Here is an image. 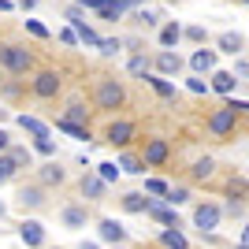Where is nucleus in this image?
Wrapping results in <instances>:
<instances>
[{
	"mask_svg": "<svg viewBox=\"0 0 249 249\" xmlns=\"http://www.w3.org/2000/svg\"><path fill=\"white\" fill-rule=\"evenodd\" d=\"M0 67L8 74H26L34 67V56H30V49H22V45H0Z\"/></svg>",
	"mask_w": 249,
	"mask_h": 249,
	"instance_id": "1",
	"label": "nucleus"
},
{
	"mask_svg": "<svg viewBox=\"0 0 249 249\" xmlns=\"http://www.w3.org/2000/svg\"><path fill=\"white\" fill-rule=\"evenodd\" d=\"M238 119H242V115L234 112V108H227V104H223V108H216V112L208 115V134L223 142V138H231V134H234Z\"/></svg>",
	"mask_w": 249,
	"mask_h": 249,
	"instance_id": "2",
	"label": "nucleus"
},
{
	"mask_svg": "<svg viewBox=\"0 0 249 249\" xmlns=\"http://www.w3.org/2000/svg\"><path fill=\"white\" fill-rule=\"evenodd\" d=\"M123 104H126V89L115 78H101L97 82V108L112 112V108H123Z\"/></svg>",
	"mask_w": 249,
	"mask_h": 249,
	"instance_id": "3",
	"label": "nucleus"
},
{
	"mask_svg": "<svg viewBox=\"0 0 249 249\" xmlns=\"http://www.w3.org/2000/svg\"><path fill=\"white\" fill-rule=\"evenodd\" d=\"M30 89H34V97H41V101H52V97L63 89L60 71H37V74H34V82H30Z\"/></svg>",
	"mask_w": 249,
	"mask_h": 249,
	"instance_id": "4",
	"label": "nucleus"
},
{
	"mask_svg": "<svg viewBox=\"0 0 249 249\" xmlns=\"http://www.w3.org/2000/svg\"><path fill=\"white\" fill-rule=\"evenodd\" d=\"M219 219H223V208L212 205V201H205V205L194 208V227H197L201 234H212V231L219 227Z\"/></svg>",
	"mask_w": 249,
	"mask_h": 249,
	"instance_id": "5",
	"label": "nucleus"
},
{
	"mask_svg": "<svg viewBox=\"0 0 249 249\" xmlns=\"http://www.w3.org/2000/svg\"><path fill=\"white\" fill-rule=\"evenodd\" d=\"M171 160V145H167V138H149L145 149H142V164L145 167H164Z\"/></svg>",
	"mask_w": 249,
	"mask_h": 249,
	"instance_id": "6",
	"label": "nucleus"
},
{
	"mask_svg": "<svg viewBox=\"0 0 249 249\" xmlns=\"http://www.w3.org/2000/svg\"><path fill=\"white\" fill-rule=\"evenodd\" d=\"M153 67H156V74H160V78H175V74H182V67H186V63H182V56H178V52L160 49V52H156V60H153Z\"/></svg>",
	"mask_w": 249,
	"mask_h": 249,
	"instance_id": "7",
	"label": "nucleus"
},
{
	"mask_svg": "<svg viewBox=\"0 0 249 249\" xmlns=\"http://www.w3.org/2000/svg\"><path fill=\"white\" fill-rule=\"evenodd\" d=\"M134 134H138V126L130 123V119H115V123L108 126V134H104V142H112L115 149H126Z\"/></svg>",
	"mask_w": 249,
	"mask_h": 249,
	"instance_id": "8",
	"label": "nucleus"
},
{
	"mask_svg": "<svg viewBox=\"0 0 249 249\" xmlns=\"http://www.w3.org/2000/svg\"><path fill=\"white\" fill-rule=\"evenodd\" d=\"M97 238L108 242V246H123L126 242V227L119 223V219H101V223H97Z\"/></svg>",
	"mask_w": 249,
	"mask_h": 249,
	"instance_id": "9",
	"label": "nucleus"
},
{
	"mask_svg": "<svg viewBox=\"0 0 249 249\" xmlns=\"http://www.w3.org/2000/svg\"><path fill=\"white\" fill-rule=\"evenodd\" d=\"M190 71L197 74V78L212 74V71H216V52H212V49H194V56H190Z\"/></svg>",
	"mask_w": 249,
	"mask_h": 249,
	"instance_id": "10",
	"label": "nucleus"
},
{
	"mask_svg": "<svg viewBox=\"0 0 249 249\" xmlns=\"http://www.w3.org/2000/svg\"><path fill=\"white\" fill-rule=\"evenodd\" d=\"M145 216L156 219V223H164V227H182L178 216H175V208H167L164 201H153V197H149V205H145Z\"/></svg>",
	"mask_w": 249,
	"mask_h": 249,
	"instance_id": "11",
	"label": "nucleus"
},
{
	"mask_svg": "<svg viewBox=\"0 0 249 249\" xmlns=\"http://www.w3.org/2000/svg\"><path fill=\"white\" fill-rule=\"evenodd\" d=\"M19 238H22V246H26V249H41L45 246V227L37 223V219H22Z\"/></svg>",
	"mask_w": 249,
	"mask_h": 249,
	"instance_id": "12",
	"label": "nucleus"
},
{
	"mask_svg": "<svg viewBox=\"0 0 249 249\" xmlns=\"http://www.w3.org/2000/svg\"><path fill=\"white\" fill-rule=\"evenodd\" d=\"M60 223L67 231H78V227H86V223H89V212H86V205H67L60 212Z\"/></svg>",
	"mask_w": 249,
	"mask_h": 249,
	"instance_id": "13",
	"label": "nucleus"
},
{
	"mask_svg": "<svg viewBox=\"0 0 249 249\" xmlns=\"http://www.w3.org/2000/svg\"><path fill=\"white\" fill-rule=\"evenodd\" d=\"M160 246L164 249H190V242L182 234V227H164L160 231Z\"/></svg>",
	"mask_w": 249,
	"mask_h": 249,
	"instance_id": "14",
	"label": "nucleus"
},
{
	"mask_svg": "<svg viewBox=\"0 0 249 249\" xmlns=\"http://www.w3.org/2000/svg\"><path fill=\"white\" fill-rule=\"evenodd\" d=\"M126 71H130V78H145V74H153V60H149L145 52H134L126 60Z\"/></svg>",
	"mask_w": 249,
	"mask_h": 249,
	"instance_id": "15",
	"label": "nucleus"
},
{
	"mask_svg": "<svg viewBox=\"0 0 249 249\" xmlns=\"http://www.w3.org/2000/svg\"><path fill=\"white\" fill-rule=\"evenodd\" d=\"M178 41H182V26H178L175 19L164 22V26H160V49H171V52H175Z\"/></svg>",
	"mask_w": 249,
	"mask_h": 249,
	"instance_id": "16",
	"label": "nucleus"
},
{
	"mask_svg": "<svg viewBox=\"0 0 249 249\" xmlns=\"http://www.w3.org/2000/svg\"><path fill=\"white\" fill-rule=\"evenodd\" d=\"M234 86H238V78L231 71H212V82H208V89H216V93H234Z\"/></svg>",
	"mask_w": 249,
	"mask_h": 249,
	"instance_id": "17",
	"label": "nucleus"
},
{
	"mask_svg": "<svg viewBox=\"0 0 249 249\" xmlns=\"http://www.w3.org/2000/svg\"><path fill=\"white\" fill-rule=\"evenodd\" d=\"M119 205H123V212L126 216H145V205H149V197L145 194H123V201H119Z\"/></svg>",
	"mask_w": 249,
	"mask_h": 249,
	"instance_id": "18",
	"label": "nucleus"
},
{
	"mask_svg": "<svg viewBox=\"0 0 249 249\" xmlns=\"http://www.w3.org/2000/svg\"><path fill=\"white\" fill-rule=\"evenodd\" d=\"M15 197H19L22 208H41V205H45V190H41V186H22Z\"/></svg>",
	"mask_w": 249,
	"mask_h": 249,
	"instance_id": "19",
	"label": "nucleus"
},
{
	"mask_svg": "<svg viewBox=\"0 0 249 249\" xmlns=\"http://www.w3.org/2000/svg\"><path fill=\"white\" fill-rule=\"evenodd\" d=\"M104 190L108 186H104L97 175H82V197L86 201H104Z\"/></svg>",
	"mask_w": 249,
	"mask_h": 249,
	"instance_id": "20",
	"label": "nucleus"
},
{
	"mask_svg": "<svg viewBox=\"0 0 249 249\" xmlns=\"http://www.w3.org/2000/svg\"><path fill=\"white\" fill-rule=\"evenodd\" d=\"M219 52H227V56H246V37H242V34H223V37H219Z\"/></svg>",
	"mask_w": 249,
	"mask_h": 249,
	"instance_id": "21",
	"label": "nucleus"
},
{
	"mask_svg": "<svg viewBox=\"0 0 249 249\" xmlns=\"http://www.w3.org/2000/svg\"><path fill=\"white\" fill-rule=\"evenodd\" d=\"M60 119H63V123H74V126H86V123H89V108L74 101V104H67V112H63Z\"/></svg>",
	"mask_w": 249,
	"mask_h": 249,
	"instance_id": "22",
	"label": "nucleus"
},
{
	"mask_svg": "<svg viewBox=\"0 0 249 249\" xmlns=\"http://www.w3.org/2000/svg\"><path fill=\"white\" fill-rule=\"evenodd\" d=\"M115 167L126 171V175H145V164H142V156H134V153H123L115 160Z\"/></svg>",
	"mask_w": 249,
	"mask_h": 249,
	"instance_id": "23",
	"label": "nucleus"
},
{
	"mask_svg": "<svg viewBox=\"0 0 249 249\" xmlns=\"http://www.w3.org/2000/svg\"><path fill=\"white\" fill-rule=\"evenodd\" d=\"M15 123H19L22 130H26V134H34V138H41V134H49V123H41V119H37V115H26V112H22L19 119H15Z\"/></svg>",
	"mask_w": 249,
	"mask_h": 249,
	"instance_id": "24",
	"label": "nucleus"
},
{
	"mask_svg": "<svg viewBox=\"0 0 249 249\" xmlns=\"http://www.w3.org/2000/svg\"><path fill=\"white\" fill-rule=\"evenodd\" d=\"M142 82L153 86V93H156V97H175V82H167V78H160V74H145Z\"/></svg>",
	"mask_w": 249,
	"mask_h": 249,
	"instance_id": "25",
	"label": "nucleus"
},
{
	"mask_svg": "<svg viewBox=\"0 0 249 249\" xmlns=\"http://www.w3.org/2000/svg\"><path fill=\"white\" fill-rule=\"evenodd\" d=\"M37 178H41L45 186H60L67 175H63V167H60V164H45L41 171H37Z\"/></svg>",
	"mask_w": 249,
	"mask_h": 249,
	"instance_id": "26",
	"label": "nucleus"
},
{
	"mask_svg": "<svg viewBox=\"0 0 249 249\" xmlns=\"http://www.w3.org/2000/svg\"><path fill=\"white\" fill-rule=\"evenodd\" d=\"M186 201H190V186H167V194H164V205L167 208L186 205Z\"/></svg>",
	"mask_w": 249,
	"mask_h": 249,
	"instance_id": "27",
	"label": "nucleus"
},
{
	"mask_svg": "<svg viewBox=\"0 0 249 249\" xmlns=\"http://www.w3.org/2000/svg\"><path fill=\"white\" fill-rule=\"evenodd\" d=\"M8 156H11V164L19 167V171L34 164V153H30V149H22V145H8Z\"/></svg>",
	"mask_w": 249,
	"mask_h": 249,
	"instance_id": "28",
	"label": "nucleus"
},
{
	"mask_svg": "<svg viewBox=\"0 0 249 249\" xmlns=\"http://www.w3.org/2000/svg\"><path fill=\"white\" fill-rule=\"evenodd\" d=\"M56 130H63V134L74 138V142H86V138H89V126H74V123H63V119H56Z\"/></svg>",
	"mask_w": 249,
	"mask_h": 249,
	"instance_id": "29",
	"label": "nucleus"
},
{
	"mask_svg": "<svg viewBox=\"0 0 249 249\" xmlns=\"http://www.w3.org/2000/svg\"><path fill=\"white\" fill-rule=\"evenodd\" d=\"M190 171H194V178H212V175H216V160H212V156H201Z\"/></svg>",
	"mask_w": 249,
	"mask_h": 249,
	"instance_id": "30",
	"label": "nucleus"
},
{
	"mask_svg": "<svg viewBox=\"0 0 249 249\" xmlns=\"http://www.w3.org/2000/svg\"><path fill=\"white\" fill-rule=\"evenodd\" d=\"M119 175H123V171L115 167V160H104V164H97V178H101L104 186H108V182H115Z\"/></svg>",
	"mask_w": 249,
	"mask_h": 249,
	"instance_id": "31",
	"label": "nucleus"
},
{
	"mask_svg": "<svg viewBox=\"0 0 249 249\" xmlns=\"http://www.w3.org/2000/svg\"><path fill=\"white\" fill-rule=\"evenodd\" d=\"M97 49H101V56H119V52H123V41H119V37H101Z\"/></svg>",
	"mask_w": 249,
	"mask_h": 249,
	"instance_id": "32",
	"label": "nucleus"
},
{
	"mask_svg": "<svg viewBox=\"0 0 249 249\" xmlns=\"http://www.w3.org/2000/svg\"><path fill=\"white\" fill-rule=\"evenodd\" d=\"M15 175H19V167L11 164V156H8V153H0V182H11Z\"/></svg>",
	"mask_w": 249,
	"mask_h": 249,
	"instance_id": "33",
	"label": "nucleus"
},
{
	"mask_svg": "<svg viewBox=\"0 0 249 249\" xmlns=\"http://www.w3.org/2000/svg\"><path fill=\"white\" fill-rule=\"evenodd\" d=\"M145 194H153V201H164L167 182H164V178H145Z\"/></svg>",
	"mask_w": 249,
	"mask_h": 249,
	"instance_id": "34",
	"label": "nucleus"
},
{
	"mask_svg": "<svg viewBox=\"0 0 249 249\" xmlns=\"http://www.w3.org/2000/svg\"><path fill=\"white\" fill-rule=\"evenodd\" d=\"M34 153H41V156H56V142H52L49 134L34 138Z\"/></svg>",
	"mask_w": 249,
	"mask_h": 249,
	"instance_id": "35",
	"label": "nucleus"
},
{
	"mask_svg": "<svg viewBox=\"0 0 249 249\" xmlns=\"http://www.w3.org/2000/svg\"><path fill=\"white\" fill-rule=\"evenodd\" d=\"M182 37H186V41H194V45H205L208 30H205V26H182Z\"/></svg>",
	"mask_w": 249,
	"mask_h": 249,
	"instance_id": "36",
	"label": "nucleus"
},
{
	"mask_svg": "<svg viewBox=\"0 0 249 249\" xmlns=\"http://www.w3.org/2000/svg\"><path fill=\"white\" fill-rule=\"evenodd\" d=\"M227 216H234V219L246 216V197H231L227 201Z\"/></svg>",
	"mask_w": 249,
	"mask_h": 249,
	"instance_id": "37",
	"label": "nucleus"
},
{
	"mask_svg": "<svg viewBox=\"0 0 249 249\" xmlns=\"http://www.w3.org/2000/svg\"><path fill=\"white\" fill-rule=\"evenodd\" d=\"M26 30H30L34 37H41V41H49V37H52V34H49V26H41L37 19H26Z\"/></svg>",
	"mask_w": 249,
	"mask_h": 249,
	"instance_id": "38",
	"label": "nucleus"
},
{
	"mask_svg": "<svg viewBox=\"0 0 249 249\" xmlns=\"http://www.w3.org/2000/svg\"><path fill=\"white\" fill-rule=\"evenodd\" d=\"M186 89H190V93H197V97H205V93H208V82L194 74V78H186Z\"/></svg>",
	"mask_w": 249,
	"mask_h": 249,
	"instance_id": "39",
	"label": "nucleus"
},
{
	"mask_svg": "<svg viewBox=\"0 0 249 249\" xmlns=\"http://www.w3.org/2000/svg\"><path fill=\"white\" fill-rule=\"evenodd\" d=\"M138 19L145 22V26H160V15H156L153 8H142V11H138Z\"/></svg>",
	"mask_w": 249,
	"mask_h": 249,
	"instance_id": "40",
	"label": "nucleus"
},
{
	"mask_svg": "<svg viewBox=\"0 0 249 249\" xmlns=\"http://www.w3.org/2000/svg\"><path fill=\"white\" fill-rule=\"evenodd\" d=\"M78 8H93V11H104L108 8V0H74Z\"/></svg>",
	"mask_w": 249,
	"mask_h": 249,
	"instance_id": "41",
	"label": "nucleus"
},
{
	"mask_svg": "<svg viewBox=\"0 0 249 249\" xmlns=\"http://www.w3.org/2000/svg\"><path fill=\"white\" fill-rule=\"evenodd\" d=\"M231 74H238V78H246V74H249V63H246V56H238V63H234V71H231Z\"/></svg>",
	"mask_w": 249,
	"mask_h": 249,
	"instance_id": "42",
	"label": "nucleus"
},
{
	"mask_svg": "<svg viewBox=\"0 0 249 249\" xmlns=\"http://www.w3.org/2000/svg\"><path fill=\"white\" fill-rule=\"evenodd\" d=\"M60 41H63V45H78V37H74L71 30H60Z\"/></svg>",
	"mask_w": 249,
	"mask_h": 249,
	"instance_id": "43",
	"label": "nucleus"
},
{
	"mask_svg": "<svg viewBox=\"0 0 249 249\" xmlns=\"http://www.w3.org/2000/svg\"><path fill=\"white\" fill-rule=\"evenodd\" d=\"M8 145H11V138H8V130H0V153H8Z\"/></svg>",
	"mask_w": 249,
	"mask_h": 249,
	"instance_id": "44",
	"label": "nucleus"
},
{
	"mask_svg": "<svg viewBox=\"0 0 249 249\" xmlns=\"http://www.w3.org/2000/svg\"><path fill=\"white\" fill-rule=\"evenodd\" d=\"M34 4H37V0H19V8H22V11H30Z\"/></svg>",
	"mask_w": 249,
	"mask_h": 249,
	"instance_id": "45",
	"label": "nucleus"
},
{
	"mask_svg": "<svg viewBox=\"0 0 249 249\" xmlns=\"http://www.w3.org/2000/svg\"><path fill=\"white\" fill-rule=\"evenodd\" d=\"M15 8V4H11V0H0V11H11Z\"/></svg>",
	"mask_w": 249,
	"mask_h": 249,
	"instance_id": "46",
	"label": "nucleus"
},
{
	"mask_svg": "<svg viewBox=\"0 0 249 249\" xmlns=\"http://www.w3.org/2000/svg\"><path fill=\"white\" fill-rule=\"evenodd\" d=\"M78 249H101V246H97V242H82Z\"/></svg>",
	"mask_w": 249,
	"mask_h": 249,
	"instance_id": "47",
	"label": "nucleus"
},
{
	"mask_svg": "<svg viewBox=\"0 0 249 249\" xmlns=\"http://www.w3.org/2000/svg\"><path fill=\"white\" fill-rule=\"evenodd\" d=\"M238 249H249V246H246V234H242V238H238Z\"/></svg>",
	"mask_w": 249,
	"mask_h": 249,
	"instance_id": "48",
	"label": "nucleus"
},
{
	"mask_svg": "<svg viewBox=\"0 0 249 249\" xmlns=\"http://www.w3.org/2000/svg\"><path fill=\"white\" fill-rule=\"evenodd\" d=\"M4 212H8V208H4V201H0V216H4Z\"/></svg>",
	"mask_w": 249,
	"mask_h": 249,
	"instance_id": "49",
	"label": "nucleus"
},
{
	"mask_svg": "<svg viewBox=\"0 0 249 249\" xmlns=\"http://www.w3.org/2000/svg\"><path fill=\"white\" fill-rule=\"evenodd\" d=\"M108 249H126V246H108Z\"/></svg>",
	"mask_w": 249,
	"mask_h": 249,
	"instance_id": "50",
	"label": "nucleus"
},
{
	"mask_svg": "<svg viewBox=\"0 0 249 249\" xmlns=\"http://www.w3.org/2000/svg\"><path fill=\"white\" fill-rule=\"evenodd\" d=\"M134 4H145V0H134Z\"/></svg>",
	"mask_w": 249,
	"mask_h": 249,
	"instance_id": "51",
	"label": "nucleus"
},
{
	"mask_svg": "<svg viewBox=\"0 0 249 249\" xmlns=\"http://www.w3.org/2000/svg\"><path fill=\"white\" fill-rule=\"evenodd\" d=\"M0 82H4V74H0Z\"/></svg>",
	"mask_w": 249,
	"mask_h": 249,
	"instance_id": "52",
	"label": "nucleus"
},
{
	"mask_svg": "<svg viewBox=\"0 0 249 249\" xmlns=\"http://www.w3.org/2000/svg\"><path fill=\"white\" fill-rule=\"evenodd\" d=\"M56 249H60V246H56Z\"/></svg>",
	"mask_w": 249,
	"mask_h": 249,
	"instance_id": "53",
	"label": "nucleus"
}]
</instances>
